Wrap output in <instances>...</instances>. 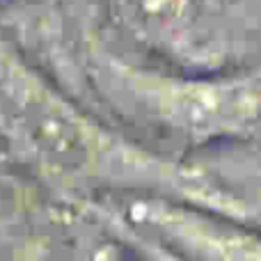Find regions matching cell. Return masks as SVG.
Listing matches in <instances>:
<instances>
[{
	"instance_id": "6da1fadb",
	"label": "cell",
	"mask_w": 261,
	"mask_h": 261,
	"mask_svg": "<svg viewBox=\"0 0 261 261\" xmlns=\"http://www.w3.org/2000/svg\"><path fill=\"white\" fill-rule=\"evenodd\" d=\"M138 211L165 241L206 257H261V239L250 229L218 222L211 213L167 202H142Z\"/></svg>"
}]
</instances>
